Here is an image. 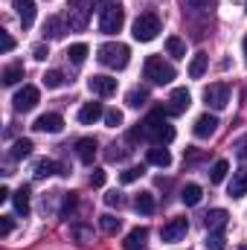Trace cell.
I'll use <instances>...</instances> for the list:
<instances>
[{
    "label": "cell",
    "instance_id": "obj_26",
    "mask_svg": "<svg viewBox=\"0 0 247 250\" xmlns=\"http://www.w3.org/2000/svg\"><path fill=\"white\" fill-rule=\"evenodd\" d=\"M21 79H23V64H9V67L3 70V84H6V87L18 84Z\"/></svg>",
    "mask_w": 247,
    "mask_h": 250
},
{
    "label": "cell",
    "instance_id": "obj_28",
    "mask_svg": "<svg viewBox=\"0 0 247 250\" xmlns=\"http://www.w3.org/2000/svg\"><path fill=\"white\" fill-rule=\"evenodd\" d=\"M125 102H128V108H143V105L148 102V90H145V87H134V90L125 96Z\"/></svg>",
    "mask_w": 247,
    "mask_h": 250
},
{
    "label": "cell",
    "instance_id": "obj_13",
    "mask_svg": "<svg viewBox=\"0 0 247 250\" xmlns=\"http://www.w3.org/2000/svg\"><path fill=\"white\" fill-rule=\"evenodd\" d=\"M227 221H230L227 209H209V212L204 215V224H206L209 233H221V230L227 227Z\"/></svg>",
    "mask_w": 247,
    "mask_h": 250
},
{
    "label": "cell",
    "instance_id": "obj_46",
    "mask_svg": "<svg viewBox=\"0 0 247 250\" xmlns=\"http://www.w3.org/2000/svg\"><path fill=\"white\" fill-rule=\"evenodd\" d=\"M12 198V192H9V187H0V201H9Z\"/></svg>",
    "mask_w": 247,
    "mask_h": 250
},
{
    "label": "cell",
    "instance_id": "obj_24",
    "mask_svg": "<svg viewBox=\"0 0 247 250\" xmlns=\"http://www.w3.org/2000/svg\"><path fill=\"white\" fill-rule=\"evenodd\" d=\"M206 64H209V56H206V53H198V56L189 62V76H192V79H201V76L206 73Z\"/></svg>",
    "mask_w": 247,
    "mask_h": 250
},
{
    "label": "cell",
    "instance_id": "obj_8",
    "mask_svg": "<svg viewBox=\"0 0 247 250\" xmlns=\"http://www.w3.org/2000/svg\"><path fill=\"white\" fill-rule=\"evenodd\" d=\"M35 105H38V87H32V84H26L23 90H18L15 99H12V108H15L18 114H26V111H32Z\"/></svg>",
    "mask_w": 247,
    "mask_h": 250
},
{
    "label": "cell",
    "instance_id": "obj_7",
    "mask_svg": "<svg viewBox=\"0 0 247 250\" xmlns=\"http://www.w3.org/2000/svg\"><path fill=\"white\" fill-rule=\"evenodd\" d=\"M204 99H206V105H209V108H215V111L227 108V105H230V84H224V82L209 84V87L204 90Z\"/></svg>",
    "mask_w": 247,
    "mask_h": 250
},
{
    "label": "cell",
    "instance_id": "obj_3",
    "mask_svg": "<svg viewBox=\"0 0 247 250\" xmlns=\"http://www.w3.org/2000/svg\"><path fill=\"white\" fill-rule=\"evenodd\" d=\"M143 76H145L151 84H169V82L178 76V70L169 62H163V56H148L145 64H143Z\"/></svg>",
    "mask_w": 247,
    "mask_h": 250
},
{
    "label": "cell",
    "instance_id": "obj_17",
    "mask_svg": "<svg viewBox=\"0 0 247 250\" xmlns=\"http://www.w3.org/2000/svg\"><path fill=\"white\" fill-rule=\"evenodd\" d=\"M99 117H105V111H102L99 102H84V105L79 108V123L82 125H93Z\"/></svg>",
    "mask_w": 247,
    "mask_h": 250
},
{
    "label": "cell",
    "instance_id": "obj_48",
    "mask_svg": "<svg viewBox=\"0 0 247 250\" xmlns=\"http://www.w3.org/2000/svg\"><path fill=\"white\" fill-rule=\"evenodd\" d=\"M209 0H189V6H195V9H201V6H206Z\"/></svg>",
    "mask_w": 247,
    "mask_h": 250
},
{
    "label": "cell",
    "instance_id": "obj_37",
    "mask_svg": "<svg viewBox=\"0 0 247 250\" xmlns=\"http://www.w3.org/2000/svg\"><path fill=\"white\" fill-rule=\"evenodd\" d=\"M206 250H224V236L221 233H209L206 236Z\"/></svg>",
    "mask_w": 247,
    "mask_h": 250
},
{
    "label": "cell",
    "instance_id": "obj_45",
    "mask_svg": "<svg viewBox=\"0 0 247 250\" xmlns=\"http://www.w3.org/2000/svg\"><path fill=\"white\" fill-rule=\"evenodd\" d=\"M32 56H35V59H38V62H44V59H47V56H50V50H47V47H44V44H38V47H35V50H32Z\"/></svg>",
    "mask_w": 247,
    "mask_h": 250
},
{
    "label": "cell",
    "instance_id": "obj_2",
    "mask_svg": "<svg viewBox=\"0 0 247 250\" xmlns=\"http://www.w3.org/2000/svg\"><path fill=\"white\" fill-rule=\"evenodd\" d=\"M96 59H99V64H105L111 70H125L128 62H131V50L120 41H108L96 50Z\"/></svg>",
    "mask_w": 247,
    "mask_h": 250
},
{
    "label": "cell",
    "instance_id": "obj_32",
    "mask_svg": "<svg viewBox=\"0 0 247 250\" xmlns=\"http://www.w3.org/2000/svg\"><path fill=\"white\" fill-rule=\"evenodd\" d=\"M99 227H102V233L114 236V233H120L123 221H120V218H114V215H99Z\"/></svg>",
    "mask_w": 247,
    "mask_h": 250
},
{
    "label": "cell",
    "instance_id": "obj_29",
    "mask_svg": "<svg viewBox=\"0 0 247 250\" xmlns=\"http://www.w3.org/2000/svg\"><path fill=\"white\" fill-rule=\"evenodd\" d=\"M166 53L175 56V59H184L186 56V44L178 38V35H169V38H166Z\"/></svg>",
    "mask_w": 247,
    "mask_h": 250
},
{
    "label": "cell",
    "instance_id": "obj_20",
    "mask_svg": "<svg viewBox=\"0 0 247 250\" xmlns=\"http://www.w3.org/2000/svg\"><path fill=\"white\" fill-rule=\"evenodd\" d=\"M242 195H247V166L239 169L230 181V198H242Z\"/></svg>",
    "mask_w": 247,
    "mask_h": 250
},
{
    "label": "cell",
    "instance_id": "obj_34",
    "mask_svg": "<svg viewBox=\"0 0 247 250\" xmlns=\"http://www.w3.org/2000/svg\"><path fill=\"white\" fill-rule=\"evenodd\" d=\"M29 154H32V140H26V137H23V140H18V143L12 146V157H15V160L29 157Z\"/></svg>",
    "mask_w": 247,
    "mask_h": 250
},
{
    "label": "cell",
    "instance_id": "obj_44",
    "mask_svg": "<svg viewBox=\"0 0 247 250\" xmlns=\"http://www.w3.org/2000/svg\"><path fill=\"white\" fill-rule=\"evenodd\" d=\"M236 154H239L242 160H247V137H242V140L236 143Z\"/></svg>",
    "mask_w": 247,
    "mask_h": 250
},
{
    "label": "cell",
    "instance_id": "obj_36",
    "mask_svg": "<svg viewBox=\"0 0 247 250\" xmlns=\"http://www.w3.org/2000/svg\"><path fill=\"white\" fill-rule=\"evenodd\" d=\"M76 204H79L76 192H67V195H64V204H62V215H70V212L76 209Z\"/></svg>",
    "mask_w": 247,
    "mask_h": 250
},
{
    "label": "cell",
    "instance_id": "obj_10",
    "mask_svg": "<svg viewBox=\"0 0 247 250\" xmlns=\"http://www.w3.org/2000/svg\"><path fill=\"white\" fill-rule=\"evenodd\" d=\"M87 87L96 96H114L117 93V79H111V76H90L87 79Z\"/></svg>",
    "mask_w": 247,
    "mask_h": 250
},
{
    "label": "cell",
    "instance_id": "obj_5",
    "mask_svg": "<svg viewBox=\"0 0 247 250\" xmlns=\"http://www.w3.org/2000/svg\"><path fill=\"white\" fill-rule=\"evenodd\" d=\"M125 26V9L120 3H111V6H105L102 12H99V29L105 32V35H114V32H120Z\"/></svg>",
    "mask_w": 247,
    "mask_h": 250
},
{
    "label": "cell",
    "instance_id": "obj_49",
    "mask_svg": "<svg viewBox=\"0 0 247 250\" xmlns=\"http://www.w3.org/2000/svg\"><path fill=\"white\" fill-rule=\"evenodd\" d=\"M242 47H245V62H247V35H245V41H242Z\"/></svg>",
    "mask_w": 247,
    "mask_h": 250
},
{
    "label": "cell",
    "instance_id": "obj_21",
    "mask_svg": "<svg viewBox=\"0 0 247 250\" xmlns=\"http://www.w3.org/2000/svg\"><path fill=\"white\" fill-rule=\"evenodd\" d=\"M148 163L166 169V166H172V154H169L163 146H154V148H148Z\"/></svg>",
    "mask_w": 247,
    "mask_h": 250
},
{
    "label": "cell",
    "instance_id": "obj_22",
    "mask_svg": "<svg viewBox=\"0 0 247 250\" xmlns=\"http://www.w3.org/2000/svg\"><path fill=\"white\" fill-rule=\"evenodd\" d=\"M12 201H15V209L18 215H29V187H21L18 192H12Z\"/></svg>",
    "mask_w": 247,
    "mask_h": 250
},
{
    "label": "cell",
    "instance_id": "obj_41",
    "mask_svg": "<svg viewBox=\"0 0 247 250\" xmlns=\"http://www.w3.org/2000/svg\"><path fill=\"white\" fill-rule=\"evenodd\" d=\"M9 233H12V218H9V215H0V236L6 239Z\"/></svg>",
    "mask_w": 247,
    "mask_h": 250
},
{
    "label": "cell",
    "instance_id": "obj_15",
    "mask_svg": "<svg viewBox=\"0 0 247 250\" xmlns=\"http://www.w3.org/2000/svg\"><path fill=\"white\" fill-rule=\"evenodd\" d=\"M47 175H62V178H67L70 172H67L64 163H56V160H38V163H35V178H47Z\"/></svg>",
    "mask_w": 247,
    "mask_h": 250
},
{
    "label": "cell",
    "instance_id": "obj_38",
    "mask_svg": "<svg viewBox=\"0 0 247 250\" xmlns=\"http://www.w3.org/2000/svg\"><path fill=\"white\" fill-rule=\"evenodd\" d=\"M105 123L111 125V128H120L123 125V111H117V108L114 111H105Z\"/></svg>",
    "mask_w": 247,
    "mask_h": 250
},
{
    "label": "cell",
    "instance_id": "obj_35",
    "mask_svg": "<svg viewBox=\"0 0 247 250\" xmlns=\"http://www.w3.org/2000/svg\"><path fill=\"white\" fill-rule=\"evenodd\" d=\"M143 172H145L143 166H131V169H125L123 175H120V181H123V184H134V181H140Z\"/></svg>",
    "mask_w": 247,
    "mask_h": 250
},
{
    "label": "cell",
    "instance_id": "obj_50",
    "mask_svg": "<svg viewBox=\"0 0 247 250\" xmlns=\"http://www.w3.org/2000/svg\"><path fill=\"white\" fill-rule=\"evenodd\" d=\"M239 250H247V245H242V248H239Z\"/></svg>",
    "mask_w": 247,
    "mask_h": 250
},
{
    "label": "cell",
    "instance_id": "obj_9",
    "mask_svg": "<svg viewBox=\"0 0 247 250\" xmlns=\"http://www.w3.org/2000/svg\"><path fill=\"white\" fill-rule=\"evenodd\" d=\"M186 233H189V221H186V218H172L169 224H163V230H160V239L172 245V242H181Z\"/></svg>",
    "mask_w": 247,
    "mask_h": 250
},
{
    "label": "cell",
    "instance_id": "obj_47",
    "mask_svg": "<svg viewBox=\"0 0 247 250\" xmlns=\"http://www.w3.org/2000/svg\"><path fill=\"white\" fill-rule=\"evenodd\" d=\"M93 6H96V9H99V12H102V9H105V6H111V0H93Z\"/></svg>",
    "mask_w": 247,
    "mask_h": 250
},
{
    "label": "cell",
    "instance_id": "obj_14",
    "mask_svg": "<svg viewBox=\"0 0 247 250\" xmlns=\"http://www.w3.org/2000/svg\"><path fill=\"white\" fill-rule=\"evenodd\" d=\"M189 105H192V96L186 87H178L169 96V114H184V111H189Z\"/></svg>",
    "mask_w": 247,
    "mask_h": 250
},
{
    "label": "cell",
    "instance_id": "obj_23",
    "mask_svg": "<svg viewBox=\"0 0 247 250\" xmlns=\"http://www.w3.org/2000/svg\"><path fill=\"white\" fill-rule=\"evenodd\" d=\"M134 209H137L140 215H151V212H154V195H151V192H140V195L134 198Z\"/></svg>",
    "mask_w": 247,
    "mask_h": 250
},
{
    "label": "cell",
    "instance_id": "obj_1",
    "mask_svg": "<svg viewBox=\"0 0 247 250\" xmlns=\"http://www.w3.org/2000/svg\"><path fill=\"white\" fill-rule=\"evenodd\" d=\"M166 114L169 108H157L145 123H140V128L131 131V140H151L154 146H169L175 140V125H169Z\"/></svg>",
    "mask_w": 247,
    "mask_h": 250
},
{
    "label": "cell",
    "instance_id": "obj_18",
    "mask_svg": "<svg viewBox=\"0 0 247 250\" xmlns=\"http://www.w3.org/2000/svg\"><path fill=\"white\" fill-rule=\"evenodd\" d=\"M76 154H79L82 163H93V157H96V140L93 137H82L76 143Z\"/></svg>",
    "mask_w": 247,
    "mask_h": 250
},
{
    "label": "cell",
    "instance_id": "obj_42",
    "mask_svg": "<svg viewBox=\"0 0 247 250\" xmlns=\"http://www.w3.org/2000/svg\"><path fill=\"white\" fill-rule=\"evenodd\" d=\"M105 204H108V207H120V204H123V195H120V192H108V195H105Z\"/></svg>",
    "mask_w": 247,
    "mask_h": 250
},
{
    "label": "cell",
    "instance_id": "obj_39",
    "mask_svg": "<svg viewBox=\"0 0 247 250\" xmlns=\"http://www.w3.org/2000/svg\"><path fill=\"white\" fill-rule=\"evenodd\" d=\"M0 50H3V53H12V50H15V38H12L9 32H0Z\"/></svg>",
    "mask_w": 247,
    "mask_h": 250
},
{
    "label": "cell",
    "instance_id": "obj_19",
    "mask_svg": "<svg viewBox=\"0 0 247 250\" xmlns=\"http://www.w3.org/2000/svg\"><path fill=\"white\" fill-rule=\"evenodd\" d=\"M145 239H148V230H145V227H134V230L125 236L123 248L125 250H143L145 248Z\"/></svg>",
    "mask_w": 247,
    "mask_h": 250
},
{
    "label": "cell",
    "instance_id": "obj_33",
    "mask_svg": "<svg viewBox=\"0 0 247 250\" xmlns=\"http://www.w3.org/2000/svg\"><path fill=\"white\" fill-rule=\"evenodd\" d=\"M87 53H90V50H87V44H73V47L67 50V59H70L73 64H84Z\"/></svg>",
    "mask_w": 247,
    "mask_h": 250
},
{
    "label": "cell",
    "instance_id": "obj_43",
    "mask_svg": "<svg viewBox=\"0 0 247 250\" xmlns=\"http://www.w3.org/2000/svg\"><path fill=\"white\" fill-rule=\"evenodd\" d=\"M73 236H76L82 245H87V242H90V233H87L84 227H73Z\"/></svg>",
    "mask_w": 247,
    "mask_h": 250
},
{
    "label": "cell",
    "instance_id": "obj_30",
    "mask_svg": "<svg viewBox=\"0 0 247 250\" xmlns=\"http://www.w3.org/2000/svg\"><path fill=\"white\" fill-rule=\"evenodd\" d=\"M44 35H47V38H62L64 35V21L62 18H47V23H44Z\"/></svg>",
    "mask_w": 247,
    "mask_h": 250
},
{
    "label": "cell",
    "instance_id": "obj_16",
    "mask_svg": "<svg viewBox=\"0 0 247 250\" xmlns=\"http://www.w3.org/2000/svg\"><path fill=\"white\" fill-rule=\"evenodd\" d=\"M15 9H18V21L23 29H29L35 23V3L32 0H15Z\"/></svg>",
    "mask_w": 247,
    "mask_h": 250
},
{
    "label": "cell",
    "instance_id": "obj_12",
    "mask_svg": "<svg viewBox=\"0 0 247 250\" xmlns=\"http://www.w3.org/2000/svg\"><path fill=\"white\" fill-rule=\"evenodd\" d=\"M215 128H218V120H215L212 114H201V117L195 120V128H192V131H195L198 140H206V137L215 134Z\"/></svg>",
    "mask_w": 247,
    "mask_h": 250
},
{
    "label": "cell",
    "instance_id": "obj_27",
    "mask_svg": "<svg viewBox=\"0 0 247 250\" xmlns=\"http://www.w3.org/2000/svg\"><path fill=\"white\" fill-rule=\"evenodd\" d=\"M64 84H67V76H64L62 70H47L44 73V87L56 90V87H64Z\"/></svg>",
    "mask_w": 247,
    "mask_h": 250
},
{
    "label": "cell",
    "instance_id": "obj_4",
    "mask_svg": "<svg viewBox=\"0 0 247 250\" xmlns=\"http://www.w3.org/2000/svg\"><path fill=\"white\" fill-rule=\"evenodd\" d=\"M157 32H160V18H157L154 12H143V15L134 21V32H131V35L145 44V41H154Z\"/></svg>",
    "mask_w": 247,
    "mask_h": 250
},
{
    "label": "cell",
    "instance_id": "obj_11",
    "mask_svg": "<svg viewBox=\"0 0 247 250\" xmlns=\"http://www.w3.org/2000/svg\"><path fill=\"white\" fill-rule=\"evenodd\" d=\"M32 128L41 131V134H59V131L64 128V120L59 117V114H41V117L32 123Z\"/></svg>",
    "mask_w": 247,
    "mask_h": 250
},
{
    "label": "cell",
    "instance_id": "obj_25",
    "mask_svg": "<svg viewBox=\"0 0 247 250\" xmlns=\"http://www.w3.org/2000/svg\"><path fill=\"white\" fill-rule=\"evenodd\" d=\"M201 195H204V192H201L198 184H186V187L181 189V201H184L186 207H195V204L201 201Z\"/></svg>",
    "mask_w": 247,
    "mask_h": 250
},
{
    "label": "cell",
    "instance_id": "obj_6",
    "mask_svg": "<svg viewBox=\"0 0 247 250\" xmlns=\"http://www.w3.org/2000/svg\"><path fill=\"white\" fill-rule=\"evenodd\" d=\"M67 9H70V12H67L70 29H76V32L87 29V21H90V6H87V0H70Z\"/></svg>",
    "mask_w": 247,
    "mask_h": 250
},
{
    "label": "cell",
    "instance_id": "obj_31",
    "mask_svg": "<svg viewBox=\"0 0 247 250\" xmlns=\"http://www.w3.org/2000/svg\"><path fill=\"white\" fill-rule=\"evenodd\" d=\"M227 172H230V163H227V160H215L212 169H209V181H212V184H221V181L227 178Z\"/></svg>",
    "mask_w": 247,
    "mask_h": 250
},
{
    "label": "cell",
    "instance_id": "obj_40",
    "mask_svg": "<svg viewBox=\"0 0 247 250\" xmlns=\"http://www.w3.org/2000/svg\"><path fill=\"white\" fill-rule=\"evenodd\" d=\"M90 187L93 189L105 187V172H102V169H93V175H90Z\"/></svg>",
    "mask_w": 247,
    "mask_h": 250
}]
</instances>
